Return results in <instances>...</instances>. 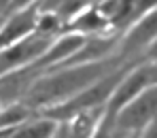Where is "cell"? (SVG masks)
Listing matches in <instances>:
<instances>
[{"mask_svg": "<svg viewBox=\"0 0 157 138\" xmlns=\"http://www.w3.org/2000/svg\"><path fill=\"white\" fill-rule=\"evenodd\" d=\"M153 121H157V85H149L115 115V130L121 138L136 136Z\"/></svg>", "mask_w": 157, "mask_h": 138, "instance_id": "1", "label": "cell"}, {"mask_svg": "<svg viewBox=\"0 0 157 138\" xmlns=\"http://www.w3.org/2000/svg\"><path fill=\"white\" fill-rule=\"evenodd\" d=\"M51 40H53V36L34 32L32 36H28L24 40L2 49L0 51V75L21 70L28 64H36V59L45 53L47 47L51 45Z\"/></svg>", "mask_w": 157, "mask_h": 138, "instance_id": "2", "label": "cell"}, {"mask_svg": "<svg viewBox=\"0 0 157 138\" xmlns=\"http://www.w3.org/2000/svg\"><path fill=\"white\" fill-rule=\"evenodd\" d=\"M147 87H149V70H147V62H144V64L128 70L119 79V83L113 89V94L106 100L104 109H102V115L115 119V115L123 109L128 102H132L142 89H147Z\"/></svg>", "mask_w": 157, "mask_h": 138, "instance_id": "3", "label": "cell"}, {"mask_svg": "<svg viewBox=\"0 0 157 138\" xmlns=\"http://www.w3.org/2000/svg\"><path fill=\"white\" fill-rule=\"evenodd\" d=\"M36 9L34 4H30L26 9H19V11H11L9 17H2V24H0V51L24 40L28 36H32L36 32Z\"/></svg>", "mask_w": 157, "mask_h": 138, "instance_id": "4", "label": "cell"}, {"mask_svg": "<svg viewBox=\"0 0 157 138\" xmlns=\"http://www.w3.org/2000/svg\"><path fill=\"white\" fill-rule=\"evenodd\" d=\"M89 36H83L77 32H64L59 34L55 40H51V45L47 47V51L36 59V68H59L64 62H68L78 49L87 43Z\"/></svg>", "mask_w": 157, "mask_h": 138, "instance_id": "5", "label": "cell"}, {"mask_svg": "<svg viewBox=\"0 0 157 138\" xmlns=\"http://www.w3.org/2000/svg\"><path fill=\"white\" fill-rule=\"evenodd\" d=\"M157 38V9L144 13L140 19H136L130 28H128V34L123 38V45H121V51L123 53H132V51H147L153 40Z\"/></svg>", "mask_w": 157, "mask_h": 138, "instance_id": "6", "label": "cell"}, {"mask_svg": "<svg viewBox=\"0 0 157 138\" xmlns=\"http://www.w3.org/2000/svg\"><path fill=\"white\" fill-rule=\"evenodd\" d=\"M108 28H110V24L94 6V9L81 11L77 17L70 21V26H68L66 32H77V34H83V36H104Z\"/></svg>", "mask_w": 157, "mask_h": 138, "instance_id": "7", "label": "cell"}, {"mask_svg": "<svg viewBox=\"0 0 157 138\" xmlns=\"http://www.w3.org/2000/svg\"><path fill=\"white\" fill-rule=\"evenodd\" d=\"M57 132V121L51 117H40V119H28L26 123L17 125L9 138H53Z\"/></svg>", "mask_w": 157, "mask_h": 138, "instance_id": "8", "label": "cell"}, {"mask_svg": "<svg viewBox=\"0 0 157 138\" xmlns=\"http://www.w3.org/2000/svg\"><path fill=\"white\" fill-rule=\"evenodd\" d=\"M30 119V110L24 104H13L0 110V130H15Z\"/></svg>", "mask_w": 157, "mask_h": 138, "instance_id": "9", "label": "cell"}, {"mask_svg": "<svg viewBox=\"0 0 157 138\" xmlns=\"http://www.w3.org/2000/svg\"><path fill=\"white\" fill-rule=\"evenodd\" d=\"M59 30V19L51 15V13H43L36 17V32L38 34H47V36H53L55 32Z\"/></svg>", "mask_w": 157, "mask_h": 138, "instance_id": "10", "label": "cell"}, {"mask_svg": "<svg viewBox=\"0 0 157 138\" xmlns=\"http://www.w3.org/2000/svg\"><path fill=\"white\" fill-rule=\"evenodd\" d=\"M157 9V0H132V15H130V26L136 21V19H140L144 13H149V11H153ZM128 26V28H130Z\"/></svg>", "mask_w": 157, "mask_h": 138, "instance_id": "11", "label": "cell"}, {"mask_svg": "<svg viewBox=\"0 0 157 138\" xmlns=\"http://www.w3.org/2000/svg\"><path fill=\"white\" fill-rule=\"evenodd\" d=\"M147 70H149V85H157V59L147 62Z\"/></svg>", "mask_w": 157, "mask_h": 138, "instance_id": "12", "label": "cell"}, {"mask_svg": "<svg viewBox=\"0 0 157 138\" xmlns=\"http://www.w3.org/2000/svg\"><path fill=\"white\" fill-rule=\"evenodd\" d=\"M136 138H157V121H153L151 125H147Z\"/></svg>", "mask_w": 157, "mask_h": 138, "instance_id": "13", "label": "cell"}, {"mask_svg": "<svg viewBox=\"0 0 157 138\" xmlns=\"http://www.w3.org/2000/svg\"><path fill=\"white\" fill-rule=\"evenodd\" d=\"M30 4H34V0H11V11H19V9H26Z\"/></svg>", "mask_w": 157, "mask_h": 138, "instance_id": "14", "label": "cell"}, {"mask_svg": "<svg viewBox=\"0 0 157 138\" xmlns=\"http://www.w3.org/2000/svg\"><path fill=\"white\" fill-rule=\"evenodd\" d=\"M147 57H149L147 62H153V59H157V38L153 40V45L147 49Z\"/></svg>", "mask_w": 157, "mask_h": 138, "instance_id": "15", "label": "cell"}, {"mask_svg": "<svg viewBox=\"0 0 157 138\" xmlns=\"http://www.w3.org/2000/svg\"><path fill=\"white\" fill-rule=\"evenodd\" d=\"M11 132H13V130H0V138H9Z\"/></svg>", "mask_w": 157, "mask_h": 138, "instance_id": "16", "label": "cell"}, {"mask_svg": "<svg viewBox=\"0 0 157 138\" xmlns=\"http://www.w3.org/2000/svg\"><path fill=\"white\" fill-rule=\"evenodd\" d=\"M9 4H11V0H0V11H2L4 6H9Z\"/></svg>", "mask_w": 157, "mask_h": 138, "instance_id": "17", "label": "cell"}, {"mask_svg": "<svg viewBox=\"0 0 157 138\" xmlns=\"http://www.w3.org/2000/svg\"><path fill=\"white\" fill-rule=\"evenodd\" d=\"M136 136H138V134H136ZM136 136H123V138H136Z\"/></svg>", "mask_w": 157, "mask_h": 138, "instance_id": "18", "label": "cell"}]
</instances>
